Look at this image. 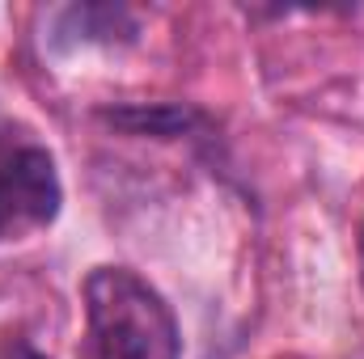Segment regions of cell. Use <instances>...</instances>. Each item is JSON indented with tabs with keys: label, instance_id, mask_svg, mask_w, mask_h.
<instances>
[{
	"label": "cell",
	"instance_id": "7a4b0ae2",
	"mask_svg": "<svg viewBox=\"0 0 364 359\" xmlns=\"http://www.w3.org/2000/svg\"><path fill=\"white\" fill-rule=\"evenodd\" d=\"M64 190L43 144L0 148V241H21L60 216Z\"/></svg>",
	"mask_w": 364,
	"mask_h": 359
},
{
	"label": "cell",
	"instance_id": "6da1fadb",
	"mask_svg": "<svg viewBox=\"0 0 364 359\" xmlns=\"http://www.w3.org/2000/svg\"><path fill=\"white\" fill-rule=\"evenodd\" d=\"M93 359H178L182 338L170 304L127 267H97L85 279Z\"/></svg>",
	"mask_w": 364,
	"mask_h": 359
},
{
	"label": "cell",
	"instance_id": "277c9868",
	"mask_svg": "<svg viewBox=\"0 0 364 359\" xmlns=\"http://www.w3.org/2000/svg\"><path fill=\"white\" fill-rule=\"evenodd\" d=\"M360 258H364V233H360Z\"/></svg>",
	"mask_w": 364,
	"mask_h": 359
},
{
	"label": "cell",
	"instance_id": "3957f363",
	"mask_svg": "<svg viewBox=\"0 0 364 359\" xmlns=\"http://www.w3.org/2000/svg\"><path fill=\"white\" fill-rule=\"evenodd\" d=\"M13 359H47V355H38L34 347H26V343H17V347H13Z\"/></svg>",
	"mask_w": 364,
	"mask_h": 359
}]
</instances>
